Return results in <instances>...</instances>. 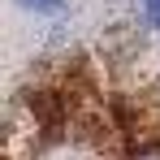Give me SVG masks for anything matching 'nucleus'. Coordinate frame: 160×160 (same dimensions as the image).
<instances>
[{"label":"nucleus","instance_id":"nucleus-2","mask_svg":"<svg viewBox=\"0 0 160 160\" xmlns=\"http://www.w3.org/2000/svg\"><path fill=\"white\" fill-rule=\"evenodd\" d=\"M22 4H26V9H48V13L61 9V0H22Z\"/></svg>","mask_w":160,"mask_h":160},{"label":"nucleus","instance_id":"nucleus-1","mask_svg":"<svg viewBox=\"0 0 160 160\" xmlns=\"http://www.w3.org/2000/svg\"><path fill=\"white\" fill-rule=\"evenodd\" d=\"M143 9H147V18H152V26L160 30V0H143Z\"/></svg>","mask_w":160,"mask_h":160}]
</instances>
